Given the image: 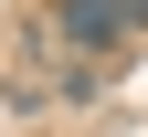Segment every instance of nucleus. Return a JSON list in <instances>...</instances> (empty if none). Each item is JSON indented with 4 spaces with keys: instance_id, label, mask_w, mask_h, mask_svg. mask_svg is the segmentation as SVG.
I'll list each match as a JSON object with an SVG mask.
<instances>
[{
    "instance_id": "obj_1",
    "label": "nucleus",
    "mask_w": 148,
    "mask_h": 137,
    "mask_svg": "<svg viewBox=\"0 0 148 137\" xmlns=\"http://www.w3.org/2000/svg\"><path fill=\"white\" fill-rule=\"evenodd\" d=\"M53 42L64 53H116L127 32H148V0H53Z\"/></svg>"
}]
</instances>
